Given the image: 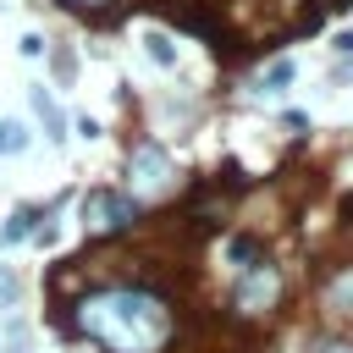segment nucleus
Returning a JSON list of instances; mask_svg holds the SVG:
<instances>
[{
	"mask_svg": "<svg viewBox=\"0 0 353 353\" xmlns=\"http://www.w3.org/2000/svg\"><path fill=\"white\" fill-rule=\"evenodd\" d=\"M33 221H39V210H33V204H22V210H17V215L0 226V243H6V248H11V243H22V237L33 232Z\"/></svg>",
	"mask_w": 353,
	"mask_h": 353,
	"instance_id": "0eeeda50",
	"label": "nucleus"
},
{
	"mask_svg": "<svg viewBox=\"0 0 353 353\" xmlns=\"http://www.w3.org/2000/svg\"><path fill=\"white\" fill-rule=\"evenodd\" d=\"M55 72H61V77H66V83H72V72H77V61H72V55H66V50H61V55H55Z\"/></svg>",
	"mask_w": 353,
	"mask_h": 353,
	"instance_id": "f8f14e48",
	"label": "nucleus"
},
{
	"mask_svg": "<svg viewBox=\"0 0 353 353\" xmlns=\"http://www.w3.org/2000/svg\"><path fill=\"white\" fill-rule=\"evenodd\" d=\"M11 298H17V276L0 265V303H11Z\"/></svg>",
	"mask_w": 353,
	"mask_h": 353,
	"instance_id": "9b49d317",
	"label": "nucleus"
},
{
	"mask_svg": "<svg viewBox=\"0 0 353 353\" xmlns=\"http://www.w3.org/2000/svg\"><path fill=\"white\" fill-rule=\"evenodd\" d=\"M72 325L110 353H160L171 336V309H165V298H154L143 287H110V292L83 298Z\"/></svg>",
	"mask_w": 353,
	"mask_h": 353,
	"instance_id": "f257e3e1",
	"label": "nucleus"
},
{
	"mask_svg": "<svg viewBox=\"0 0 353 353\" xmlns=\"http://www.w3.org/2000/svg\"><path fill=\"white\" fill-rule=\"evenodd\" d=\"M143 50H149L154 66H176V44H171L165 33H143Z\"/></svg>",
	"mask_w": 353,
	"mask_h": 353,
	"instance_id": "1a4fd4ad",
	"label": "nucleus"
},
{
	"mask_svg": "<svg viewBox=\"0 0 353 353\" xmlns=\"http://www.w3.org/2000/svg\"><path fill=\"white\" fill-rule=\"evenodd\" d=\"M276 287H281V281H276V270H270L265 259H254V265L243 270L237 309H243V314H259V309H270V303H276Z\"/></svg>",
	"mask_w": 353,
	"mask_h": 353,
	"instance_id": "20e7f679",
	"label": "nucleus"
},
{
	"mask_svg": "<svg viewBox=\"0 0 353 353\" xmlns=\"http://www.w3.org/2000/svg\"><path fill=\"white\" fill-rule=\"evenodd\" d=\"M127 176H132V193L154 199V193L171 188V154H165L160 143H138L132 160H127Z\"/></svg>",
	"mask_w": 353,
	"mask_h": 353,
	"instance_id": "f03ea898",
	"label": "nucleus"
},
{
	"mask_svg": "<svg viewBox=\"0 0 353 353\" xmlns=\"http://www.w3.org/2000/svg\"><path fill=\"white\" fill-rule=\"evenodd\" d=\"M292 77H298V66H292V61L281 55V61H270V72L259 77V88H265V94H281V88L292 83Z\"/></svg>",
	"mask_w": 353,
	"mask_h": 353,
	"instance_id": "6e6552de",
	"label": "nucleus"
},
{
	"mask_svg": "<svg viewBox=\"0 0 353 353\" xmlns=\"http://www.w3.org/2000/svg\"><path fill=\"white\" fill-rule=\"evenodd\" d=\"M17 149H28V132H22V121L0 116V154H17Z\"/></svg>",
	"mask_w": 353,
	"mask_h": 353,
	"instance_id": "9d476101",
	"label": "nucleus"
},
{
	"mask_svg": "<svg viewBox=\"0 0 353 353\" xmlns=\"http://www.w3.org/2000/svg\"><path fill=\"white\" fill-rule=\"evenodd\" d=\"M28 105H33V116L50 127V138H66V116H61V105H55V94H50V88H33V94H28Z\"/></svg>",
	"mask_w": 353,
	"mask_h": 353,
	"instance_id": "39448f33",
	"label": "nucleus"
},
{
	"mask_svg": "<svg viewBox=\"0 0 353 353\" xmlns=\"http://www.w3.org/2000/svg\"><path fill=\"white\" fill-rule=\"evenodd\" d=\"M66 6H77V11H94V6H105V0H66Z\"/></svg>",
	"mask_w": 353,
	"mask_h": 353,
	"instance_id": "ddd939ff",
	"label": "nucleus"
},
{
	"mask_svg": "<svg viewBox=\"0 0 353 353\" xmlns=\"http://www.w3.org/2000/svg\"><path fill=\"white\" fill-rule=\"evenodd\" d=\"M132 215H138V210H132L127 193H110V188H94V193H88V226H94V232H127Z\"/></svg>",
	"mask_w": 353,
	"mask_h": 353,
	"instance_id": "7ed1b4c3",
	"label": "nucleus"
},
{
	"mask_svg": "<svg viewBox=\"0 0 353 353\" xmlns=\"http://www.w3.org/2000/svg\"><path fill=\"white\" fill-rule=\"evenodd\" d=\"M325 309H331V314H353V270L331 276V287H325Z\"/></svg>",
	"mask_w": 353,
	"mask_h": 353,
	"instance_id": "423d86ee",
	"label": "nucleus"
}]
</instances>
